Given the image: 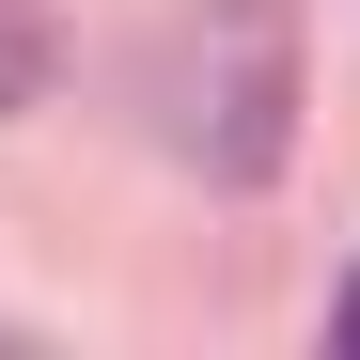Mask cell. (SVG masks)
Listing matches in <instances>:
<instances>
[{
  "instance_id": "cell-1",
  "label": "cell",
  "mask_w": 360,
  "mask_h": 360,
  "mask_svg": "<svg viewBox=\"0 0 360 360\" xmlns=\"http://www.w3.org/2000/svg\"><path fill=\"white\" fill-rule=\"evenodd\" d=\"M157 110H172V157L204 188H266L297 157V16L282 0H204L172 79H157Z\"/></svg>"
},
{
  "instance_id": "cell-2",
  "label": "cell",
  "mask_w": 360,
  "mask_h": 360,
  "mask_svg": "<svg viewBox=\"0 0 360 360\" xmlns=\"http://www.w3.org/2000/svg\"><path fill=\"white\" fill-rule=\"evenodd\" d=\"M47 63H63V32H47V0H0V126L47 94Z\"/></svg>"
},
{
  "instance_id": "cell-3",
  "label": "cell",
  "mask_w": 360,
  "mask_h": 360,
  "mask_svg": "<svg viewBox=\"0 0 360 360\" xmlns=\"http://www.w3.org/2000/svg\"><path fill=\"white\" fill-rule=\"evenodd\" d=\"M329 345H360V282H345V297H329Z\"/></svg>"
}]
</instances>
